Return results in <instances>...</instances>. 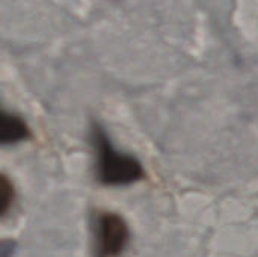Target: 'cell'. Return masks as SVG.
I'll return each instance as SVG.
<instances>
[{
  "instance_id": "cell-4",
  "label": "cell",
  "mask_w": 258,
  "mask_h": 257,
  "mask_svg": "<svg viewBox=\"0 0 258 257\" xmlns=\"http://www.w3.org/2000/svg\"><path fill=\"white\" fill-rule=\"evenodd\" d=\"M12 203H14V186L6 176H2L0 179V215L2 217L6 215Z\"/></svg>"
},
{
  "instance_id": "cell-3",
  "label": "cell",
  "mask_w": 258,
  "mask_h": 257,
  "mask_svg": "<svg viewBox=\"0 0 258 257\" xmlns=\"http://www.w3.org/2000/svg\"><path fill=\"white\" fill-rule=\"evenodd\" d=\"M29 136V127L26 123L8 112H2L0 118V142L2 145H9V144H17Z\"/></svg>"
},
{
  "instance_id": "cell-2",
  "label": "cell",
  "mask_w": 258,
  "mask_h": 257,
  "mask_svg": "<svg viewBox=\"0 0 258 257\" xmlns=\"http://www.w3.org/2000/svg\"><path fill=\"white\" fill-rule=\"evenodd\" d=\"M130 230L127 223L116 214L104 212L95 223V257L121 256L128 244Z\"/></svg>"
},
{
  "instance_id": "cell-5",
  "label": "cell",
  "mask_w": 258,
  "mask_h": 257,
  "mask_svg": "<svg viewBox=\"0 0 258 257\" xmlns=\"http://www.w3.org/2000/svg\"><path fill=\"white\" fill-rule=\"evenodd\" d=\"M17 250V244L14 241H2L0 245V257H14Z\"/></svg>"
},
{
  "instance_id": "cell-1",
  "label": "cell",
  "mask_w": 258,
  "mask_h": 257,
  "mask_svg": "<svg viewBox=\"0 0 258 257\" xmlns=\"http://www.w3.org/2000/svg\"><path fill=\"white\" fill-rule=\"evenodd\" d=\"M92 144L97 153V177L103 185L124 186L144 177L141 162L130 155L118 151L100 126H94Z\"/></svg>"
}]
</instances>
